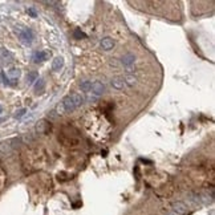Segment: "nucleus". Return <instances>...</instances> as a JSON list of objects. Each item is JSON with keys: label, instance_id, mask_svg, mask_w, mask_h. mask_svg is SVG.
Returning a JSON list of instances; mask_svg holds the SVG:
<instances>
[{"label": "nucleus", "instance_id": "f257e3e1", "mask_svg": "<svg viewBox=\"0 0 215 215\" xmlns=\"http://www.w3.org/2000/svg\"><path fill=\"white\" fill-rule=\"evenodd\" d=\"M16 33H18L20 41L23 44H25V45L32 44L33 39H35L33 32H32V29H29V28H23V29H21V28H16Z\"/></svg>", "mask_w": 215, "mask_h": 215}, {"label": "nucleus", "instance_id": "f03ea898", "mask_svg": "<svg viewBox=\"0 0 215 215\" xmlns=\"http://www.w3.org/2000/svg\"><path fill=\"white\" fill-rule=\"evenodd\" d=\"M105 92V85L101 81H94L92 82V88H90V92L89 93H92L96 98L100 97V96H102Z\"/></svg>", "mask_w": 215, "mask_h": 215}, {"label": "nucleus", "instance_id": "7ed1b4c3", "mask_svg": "<svg viewBox=\"0 0 215 215\" xmlns=\"http://www.w3.org/2000/svg\"><path fill=\"white\" fill-rule=\"evenodd\" d=\"M171 211L175 215H185V214H187L189 208L183 202H174L171 205Z\"/></svg>", "mask_w": 215, "mask_h": 215}, {"label": "nucleus", "instance_id": "20e7f679", "mask_svg": "<svg viewBox=\"0 0 215 215\" xmlns=\"http://www.w3.org/2000/svg\"><path fill=\"white\" fill-rule=\"evenodd\" d=\"M61 105H63L64 110H65V114L66 113H72L73 110H76V106H75V102H73V98L72 96H65V97L63 98V101H61Z\"/></svg>", "mask_w": 215, "mask_h": 215}, {"label": "nucleus", "instance_id": "39448f33", "mask_svg": "<svg viewBox=\"0 0 215 215\" xmlns=\"http://www.w3.org/2000/svg\"><path fill=\"white\" fill-rule=\"evenodd\" d=\"M32 59L35 63H43V61H47L49 59V53L45 52V50H37V52L33 53Z\"/></svg>", "mask_w": 215, "mask_h": 215}, {"label": "nucleus", "instance_id": "423d86ee", "mask_svg": "<svg viewBox=\"0 0 215 215\" xmlns=\"http://www.w3.org/2000/svg\"><path fill=\"white\" fill-rule=\"evenodd\" d=\"M112 87L117 89V90H122L123 87H125V81H123V77H120V76H117V77H113L112 78Z\"/></svg>", "mask_w": 215, "mask_h": 215}, {"label": "nucleus", "instance_id": "0eeeda50", "mask_svg": "<svg viewBox=\"0 0 215 215\" xmlns=\"http://www.w3.org/2000/svg\"><path fill=\"white\" fill-rule=\"evenodd\" d=\"M114 44L116 43L112 37H104L102 40H101V48L104 50H110V49H113V47H114Z\"/></svg>", "mask_w": 215, "mask_h": 215}, {"label": "nucleus", "instance_id": "6e6552de", "mask_svg": "<svg viewBox=\"0 0 215 215\" xmlns=\"http://www.w3.org/2000/svg\"><path fill=\"white\" fill-rule=\"evenodd\" d=\"M134 61H135V56L133 53H126L122 56L121 59V63L123 66H129V65H134Z\"/></svg>", "mask_w": 215, "mask_h": 215}, {"label": "nucleus", "instance_id": "1a4fd4ad", "mask_svg": "<svg viewBox=\"0 0 215 215\" xmlns=\"http://www.w3.org/2000/svg\"><path fill=\"white\" fill-rule=\"evenodd\" d=\"M0 60L5 61V63H8V61H12L13 60V55L7 50L5 48H0Z\"/></svg>", "mask_w": 215, "mask_h": 215}, {"label": "nucleus", "instance_id": "9d476101", "mask_svg": "<svg viewBox=\"0 0 215 215\" xmlns=\"http://www.w3.org/2000/svg\"><path fill=\"white\" fill-rule=\"evenodd\" d=\"M63 66H64V59L61 57V56H57V57L52 61V69L55 72H59Z\"/></svg>", "mask_w": 215, "mask_h": 215}, {"label": "nucleus", "instance_id": "9b49d317", "mask_svg": "<svg viewBox=\"0 0 215 215\" xmlns=\"http://www.w3.org/2000/svg\"><path fill=\"white\" fill-rule=\"evenodd\" d=\"M71 96H72V98H73V102H75L76 109H77L78 106H81L84 102H85V97H84L82 94H80V93H73Z\"/></svg>", "mask_w": 215, "mask_h": 215}, {"label": "nucleus", "instance_id": "f8f14e48", "mask_svg": "<svg viewBox=\"0 0 215 215\" xmlns=\"http://www.w3.org/2000/svg\"><path fill=\"white\" fill-rule=\"evenodd\" d=\"M7 76L9 78H12V80H18L19 76H20V69L19 68H16V66H11L7 71Z\"/></svg>", "mask_w": 215, "mask_h": 215}, {"label": "nucleus", "instance_id": "ddd939ff", "mask_svg": "<svg viewBox=\"0 0 215 215\" xmlns=\"http://www.w3.org/2000/svg\"><path fill=\"white\" fill-rule=\"evenodd\" d=\"M44 88H45V81L43 80V78H37L35 87H33L35 92H36V93H41L43 90H44Z\"/></svg>", "mask_w": 215, "mask_h": 215}, {"label": "nucleus", "instance_id": "4468645a", "mask_svg": "<svg viewBox=\"0 0 215 215\" xmlns=\"http://www.w3.org/2000/svg\"><path fill=\"white\" fill-rule=\"evenodd\" d=\"M48 128H49V123L47 121H44V120H41L40 122H37V125H36V129H37L39 133H45L48 130Z\"/></svg>", "mask_w": 215, "mask_h": 215}, {"label": "nucleus", "instance_id": "2eb2a0df", "mask_svg": "<svg viewBox=\"0 0 215 215\" xmlns=\"http://www.w3.org/2000/svg\"><path fill=\"white\" fill-rule=\"evenodd\" d=\"M80 88H81V90H84V92L89 93L90 92V88H92V81H81Z\"/></svg>", "mask_w": 215, "mask_h": 215}, {"label": "nucleus", "instance_id": "dca6fc26", "mask_svg": "<svg viewBox=\"0 0 215 215\" xmlns=\"http://www.w3.org/2000/svg\"><path fill=\"white\" fill-rule=\"evenodd\" d=\"M123 81H125V85L133 87L134 84H135V81H137V78H135L134 76H132V75H128L125 78H123Z\"/></svg>", "mask_w": 215, "mask_h": 215}, {"label": "nucleus", "instance_id": "f3484780", "mask_svg": "<svg viewBox=\"0 0 215 215\" xmlns=\"http://www.w3.org/2000/svg\"><path fill=\"white\" fill-rule=\"evenodd\" d=\"M36 80H37V73H36V72H31V73H28V76H27V81H28V82L36 81Z\"/></svg>", "mask_w": 215, "mask_h": 215}, {"label": "nucleus", "instance_id": "a211bd4d", "mask_svg": "<svg viewBox=\"0 0 215 215\" xmlns=\"http://www.w3.org/2000/svg\"><path fill=\"white\" fill-rule=\"evenodd\" d=\"M73 36H75L76 39H85V37H87L85 33L81 32L80 29H76V31H75V33H73Z\"/></svg>", "mask_w": 215, "mask_h": 215}, {"label": "nucleus", "instance_id": "6ab92c4d", "mask_svg": "<svg viewBox=\"0 0 215 215\" xmlns=\"http://www.w3.org/2000/svg\"><path fill=\"white\" fill-rule=\"evenodd\" d=\"M27 113V109H24V107H21V109H19V110H16V113H15V118H21L23 116H24Z\"/></svg>", "mask_w": 215, "mask_h": 215}, {"label": "nucleus", "instance_id": "aec40b11", "mask_svg": "<svg viewBox=\"0 0 215 215\" xmlns=\"http://www.w3.org/2000/svg\"><path fill=\"white\" fill-rule=\"evenodd\" d=\"M28 13H29V15L32 16V18H36V16H37V13H36V11H35V9H33V8H29V9H28Z\"/></svg>", "mask_w": 215, "mask_h": 215}, {"label": "nucleus", "instance_id": "412c9836", "mask_svg": "<svg viewBox=\"0 0 215 215\" xmlns=\"http://www.w3.org/2000/svg\"><path fill=\"white\" fill-rule=\"evenodd\" d=\"M125 71H126L128 73H132V72L134 71V65H129V66H125Z\"/></svg>", "mask_w": 215, "mask_h": 215}, {"label": "nucleus", "instance_id": "4be33fe9", "mask_svg": "<svg viewBox=\"0 0 215 215\" xmlns=\"http://www.w3.org/2000/svg\"><path fill=\"white\" fill-rule=\"evenodd\" d=\"M2 113H3V106L0 105V114H2Z\"/></svg>", "mask_w": 215, "mask_h": 215}, {"label": "nucleus", "instance_id": "5701e85b", "mask_svg": "<svg viewBox=\"0 0 215 215\" xmlns=\"http://www.w3.org/2000/svg\"><path fill=\"white\" fill-rule=\"evenodd\" d=\"M165 215H175V214H170V212H166Z\"/></svg>", "mask_w": 215, "mask_h": 215}]
</instances>
